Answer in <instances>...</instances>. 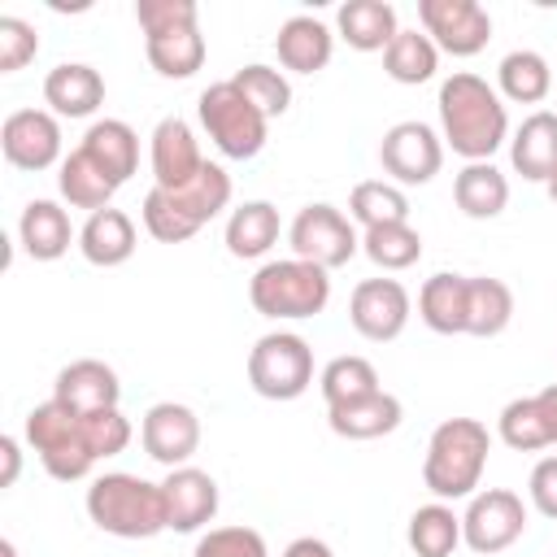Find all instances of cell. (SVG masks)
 <instances>
[{
    "instance_id": "6da1fadb",
    "label": "cell",
    "mask_w": 557,
    "mask_h": 557,
    "mask_svg": "<svg viewBox=\"0 0 557 557\" xmlns=\"http://www.w3.org/2000/svg\"><path fill=\"white\" fill-rule=\"evenodd\" d=\"M440 131L457 157L492 161V152L509 135V113L500 104V91L470 70L448 74L440 83Z\"/></svg>"
},
{
    "instance_id": "7a4b0ae2",
    "label": "cell",
    "mask_w": 557,
    "mask_h": 557,
    "mask_svg": "<svg viewBox=\"0 0 557 557\" xmlns=\"http://www.w3.org/2000/svg\"><path fill=\"white\" fill-rule=\"evenodd\" d=\"M492 453V435L479 418H444L431 431L426 457H422V483L435 500H461L474 496L483 466Z\"/></svg>"
},
{
    "instance_id": "3957f363",
    "label": "cell",
    "mask_w": 557,
    "mask_h": 557,
    "mask_svg": "<svg viewBox=\"0 0 557 557\" xmlns=\"http://www.w3.org/2000/svg\"><path fill=\"white\" fill-rule=\"evenodd\" d=\"M231 205V174L213 161L200 165V174L174 191L152 187L144 196V231L161 244H183L191 239L209 218H218Z\"/></svg>"
},
{
    "instance_id": "277c9868",
    "label": "cell",
    "mask_w": 557,
    "mask_h": 557,
    "mask_svg": "<svg viewBox=\"0 0 557 557\" xmlns=\"http://www.w3.org/2000/svg\"><path fill=\"white\" fill-rule=\"evenodd\" d=\"M87 518L100 531L117 535V540H152L157 531H170L165 527L161 483H148L139 474H126V470L91 479V487H87Z\"/></svg>"
},
{
    "instance_id": "5b68a950",
    "label": "cell",
    "mask_w": 557,
    "mask_h": 557,
    "mask_svg": "<svg viewBox=\"0 0 557 557\" xmlns=\"http://www.w3.org/2000/svg\"><path fill=\"white\" fill-rule=\"evenodd\" d=\"M248 300L261 318H313L331 300V270L300 257L265 261L248 283Z\"/></svg>"
},
{
    "instance_id": "8992f818",
    "label": "cell",
    "mask_w": 557,
    "mask_h": 557,
    "mask_svg": "<svg viewBox=\"0 0 557 557\" xmlns=\"http://www.w3.org/2000/svg\"><path fill=\"white\" fill-rule=\"evenodd\" d=\"M196 113H200V126H205V135L213 139V148H218L222 157L248 161V157H257V152L265 148L270 117H265L231 78L209 83V87L200 91Z\"/></svg>"
},
{
    "instance_id": "52a82bcc",
    "label": "cell",
    "mask_w": 557,
    "mask_h": 557,
    "mask_svg": "<svg viewBox=\"0 0 557 557\" xmlns=\"http://www.w3.org/2000/svg\"><path fill=\"white\" fill-rule=\"evenodd\" d=\"M26 444L39 453L44 470L61 483L87 479L96 466V453L87 448V435H83V413H74L61 400H44L26 413Z\"/></svg>"
},
{
    "instance_id": "ba28073f",
    "label": "cell",
    "mask_w": 557,
    "mask_h": 557,
    "mask_svg": "<svg viewBox=\"0 0 557 557\" xmlns=\"http://www.w3.org/2000/svg\"><path fill=\"white\" fill-rule=\"evenodd\" d=\"M248 383L265 400H296L313 383V348L292 331H270L248 352Z\"/></svg>"
},
{
    "instance_id": "9c48e42d",
    "label": "cell",
    "mask_w": 557,
    "mask_h": 557,
    "mask_svg": "<svg viewBox=\"0 0 557 557\" xmlns=\"http://www.w3.org/2000/svg\"><path fill=\"white\" fill-rule=\"evenodd\" d=\"M527 531V505L518 492L509 487H483L470 496L466 513H461V544L479 557L505 553L509 544H518Z\"/></svg>"
},
{
    "instance_id": "30bf717a",
    "label": "cell",
    "mask_w": 557,
    "mask_h": 557,
    "mask_svg": "<svg viewBox=\"0 0 557 557\" xmlns=\"http://www.w3.org/2000/svg\"><path fill=\"white\" fill-rule=\"evenodd\" d=\"M287 244L300 261H313L322 270H339L357 257L361 235L352 231V222L335 205H305L287 226Z\"/></svg>"
},
{
    "instance_id": "8fae6325",
    "label": "cell",
    "mask_w": 557,
    "mask_h": 557,
    "mask_svg": "<svg viewBox=\"0 0 557 557\" xmlns=\"http://www.w3.org/2000/svg\"><path fill=\"white\" fill-rule=\"evenodd\" d=\"M418 17L431 44L453 57H474L492 39V17L479 0H418Z\"/></svg>"
},
{
    "instance_id": "7c38bea8",
    "label": "cell",
    "mask_w": 557,
    "mask_h": 557,
    "mask_svg": "<svg viewBox=\"0 0 557 557\" xmlns=\"http://www.w3.org/2000/svg\"><path fill=\"white\" fill-rule=\"evenodd\" d=\"M0 152L13 170H48L61 161V122L48 109H13L0 126Z\"/></svg>"
},
{
    "instance_id": "4fadbf2b",
    "label": "cell",
    "mask_w": 557,
    "mask_h": 557,
    "mask_svg": "<svg viewBox=\"0 0 557 557\" xmlns=\"http://www.w3.org/2000/svg\"><path fill=\"white\" fill-rule=\"evenodd\" d=\"M379 161L396 183L422 187L444 165V139L426 122H396L379 144Z\"/></svg>"
},
{
    "instance_id": "5bb4252c",
    "label": "cell",
    "mask_w": 557,
    "mask_h": 557,
    "mask_svg": "<svg viewBox=\"0 0 557 557\" xmlns=\"http://www.w3.org/2000/svg\"><path fill=\"white\" fill-rule=\"evenodd\" d=\"M409 309H413L409 292L396 278H366V283L352 287L348 322L357 326V335H366L374 344H387L409 326Z\"/></svg>"
},
{
    "instance_id": "9a60e30c",
    "label": "cell",
    "mask_w": 557,
    "mask_h": 557,
    "mask_svg": "<svg viewBox=\"0 0 557 557\" xmlns=\"http://www.w3.org/2000/svg\"><path fill=\"white\" fill-rule=\"evenodd\" d=\"M139 440H144V453H148L152 461L178 470V466H187L191 453L200 448V418H196L187 405H178V400H161V405H152V409L144 413Z\"/></svg>"
},
{
    "instance_id": "2e32d148",
    "label": "cell",
    "mask_w": 557,
    "mask_h": 557,
    "mask_svg": "<svg viewBox=\"0 0 557 557\" xmlns=\"http://www.w3.org/2000/svg\"><path fill=\"white\" fill-rule=\"evenodd\" d=\"M161 496H165V527L170 531H200L218 513V483L209 470H196V466L170 470L161 479Z\"/></svg>"
},
{
    "instance_id": "e0dca14e",
    "label": "cell",
    "mask_w": 557,
    "mask_h": 557,
    "mask_svg": "<svg viewBox=\"0 0 557 557\" xmlns=\"http://www.w3.org/2000/svg\"><path fill=\"white\" fill-rule=\"evenodd\" d=\"M117 396H122V383L113 374V366L96 361V357H83V361H70L57 383H52V400L70 405L74 413H100V409H117Z\"/></svg>"
},
{
    "instance_id": "ac0fdd59",
    "label": "cell",
    "mask_w": 557,
    "mask_h": 557,
    "mask_svg": "<svg viewBox=\"0 0 557 557\" xmlns=\"http://www.w3.org/2000/svg\"><path fill=\"white\" fill-rule=\"evenodd\" d=\"M205 157H200V144L191 135V126L183 117H161L157 131H152V178L157 187L174 191L183 183H191L200 174Z\"/></svg>"
},
{
    "instance_id": "d6986e66",
    "label": "cell",
    "mask_w": 557,
    "mask_h": 557,
    "mask_svg": "<svg viewBox=\"0 0 557 557\" xmlns=\"http://www.w3.org/2000/svg\"><path fill=\"white\" fill-rule=\"evenodd\" d=\"M274 52H278V65L292 70V74H318L326 70L331 52H335V35L326 22L309 17V13H296L278 26L274 35Z\"/></svg>"
},
{
    "instance_id": "ffe728a7",
    "label": "cell",
    "mask_w": 557,
    "mask_h": 557,
    "mask_svg": "<svg viewBox=\"0 0 557 557\" xmlns=\"http://www.w3.org/2000/svg\"><path fill=\"white\" fill-rule=\"evenodd\" d=\"M44 100L57 117H91L104 104V78L83 61H61L44 78Z\"/></svg>"
},
{
    "instance_id": "44dd1931",
    "label": "cell",
    "mask_w": 557,
    "mask_h": 557,
    "mask_svg": "<svg viewBox=\"0 0 557 557\" xmlns=\"http://www.w3.org/2000/svg\"><path fill=\"white\" fill-rule=\"evenodd\" d=\"M405 418L400 400L392 392H370V396H357V400H344V405H326V422L339 440H379L387 431H396Z\"/></svg>"
},
{
    "instance_id": "7402d4cb",
    "label": "cell",
    "mask_w": 557,
    "mask_h": 557,
    "mask_svg": "<svg viewBox=\"0 0 557 557\" xmlns=\"http://www.w3.org/2000/svg\"><path fill=\"white\" fill-rule=\"evenodd\" d=\"M509 161L522 178L548 183L557 170V113H548V109L531 113L509 139Z\"/></svg>"
},
{
    "instance_id": "603a6c76",
    "label": "cell",
    "mask_w": 557,
    "mask_h": 557,
    "mask_svg": "<svg viewBox=\"0 0 557 557\" xmlns=\"http://www.w3.org/2000/svg\"><path fill=\"white\" fill-rule=\"evenodd\" d=\"M17 239H22V248H26L30 261H57V257H65L70 244H74L70 213H65L57 200H30V205L22 209Z\"/></svg>"
},
{
    "instance_id": "cb8c5ba5",
    "label": "cell",
    "mask_w": 557,
    "mask_h": 557,
    "mask_svg": "<svg viewBox=\"0 0 557 557\" xmlns=\"http://www.w3.org/2000/svg\"><path fill=\"white\" fill-rule=\"evenodd\" d=\"M78 148H83L117 187H122V183L135 174V165H139V135H135L122 117H100V122H91Z\"/></svg>"
},
{
    "instance_id": "d4e9b609",
    "label": "cell",
    "mask_w": 557,
    "mask_h": 557,
    "mask_svg": "<svg viewBox=\"0 0 557 557\" xmlns=\"http://www.w3.org/2000/svg\"><path fill=\"white\" fill-rule=\"evenodd\" d=\"M135 244H139V235H135V222L122 213V209H100V213H91L87 222H83V231H78V252L91 261V265H122V261H131V252H135Z\"/></svg>"
},
{
    "instance_id": "484cf974",
    "label": "cell",
    "mask_w": 557,
    "mask_h": 557,
    "mask_svg": "<svg viewBox=\"0 0 557 557\" xmlns=\"http://www.w3.org/2000/svg\"><path fill=\"white\" fill-rule=\"evenodd\" d=\"M339 39L357 52H387V44L396 39V9L387 0H348L335 13Z\"/></svg>"
},
{
    "instance_id": "4316f807",
    "label": "cell",
    "mask_w": 557,
    "mask_h": 557,
    "mask_svg": "<svg viewBox=\"0 0 557 557\" xmlns=\"http://www.w3.org/2000/svg\"><path fill=\"white\" fill-rule=\"evenodd\" d=\"M453 200L466 218L487 222L509 205V178L492 161H466V170L453 178Z\"/></svg>"
},
{
    "instance_id": "83f0119b",
    "label": "cell",
    "mask_w": 557,
    "mask_h": 557,
    "mask_svg": "<svg viewBox=\"0 0 557 557\" xmlns=\"http://www.w3.org/2000/svg\"><path fill=\"white\" fill-rule=\"evenodd\" d=\"M278 244V209L270 200H244L226 218V252L239 261L265 257Z\"/></svg>"
},
{
    "instance_id": "f1b7e54d",
    "label": "cell",
    "mask_w": 557,
    "mask_h": 557,
    "mask_svg": "<svg viewBox=\"0 0 557 557\" xmlns=\"http://www.w3.org/2000/svg\"><path fill=\"white\" fill-rule=\"evenodd\" d=\"M144 52L161 78H191L205 65V35L200 26H170V30L144 35Z\"/></svg>"
},
{
    "instance_id": "f546056e",
    "label": "cell",
    "mask_w": 557,
    "mask_h": 557,
    "mask_svg": "<svg viewBox=\"0 0 557 557\" xmlns=\"http://www.w3.org/2000/svg\"><path fill=\"white\" fill-rule=\"evenodd\" d=\"M466 287H470L466 274H448V270L431 274L418 292L422 322L440 335H466Z\"/></svg>"
},
{
    "instance_id": "4dcf8cb0",
    "label": "cell",
    "mask_w": 557,
    "mask_h": 557,
    "mask_svg": "<svg viewBox=\"0 0 557 557\" xmlns=\"http://www.w3.org/2000/svg\"><path fill=\"white\" fill-rule=\"evenodd\" d=\"M496 83H500V96L505 100H513V104H540L553 91V70H548V61L540 52L513 48V52L500 57Z\"/></svg>"
},
{
    "instance_id": "1f68e13d",
    "label": "cell",
    "mask_w": 557,
    "mask_h": 557,
    "mask_svg": "<svg viewBox=\"0 0 557 557\" xmlns=\"http://www.w3.org/2000/svg\"><path fill=\"white\" fill-rule=\"evenodd\" d=\"M509 318H513V292L500 278L474 274L466 287V335L492 339L509 326Z\"/></svg>"
},
{
    "instance_id": "d6a6232c",
    "label": "cell",
    "mask_w": 557,
    "mask_h": 557,
    "mask_svg": "<svg viewBox=\"0 0 557 557\" xmlns=\"http://www.w3.org/2000/svg\"><path fill=\"white\" fill-rule=\"evenodd\" d=\"M57 187H61V196H65L74 209H91V213L109 209V200H113V191H117V183H113L83 148H74V152L61 161Z\"/></svg>"
},
{
    "instance_id": "836d02e7",
    "label": "cell",
    "mask_w": 557,
    "mask_h": 557,
    "mask_svg": "<svg viewBox=\"0 0 557 557\" xmlns=\"http://www.w3.org/2000/svg\"><path fill=\"white\" fill-rule=\"evenodd\" d=\"M383 70H387V78L418 87V83L435 78V70H440V48L431 44L426 30H405V26H400L396 39H392L387 52H383Z\"/></svg>"
},
{
    "instance_id": "e575fe53",
    "label": "cell",
    "mask_w": 557,
    "mask_h": 557,
    "mask_svg": "<svg viewBox=\"0 0 557 557\" xmlns=\"http://www.w3.org/2000/svg\"><path fill=\"white\" fill-rule=\"evenodd\" d=\"M457 544H461V518L444 500H431V505L413 509V518H409V548L418 557H453Z\"/></svg>"
},
{
    "instance_id": "d590c367",
    "label": "cell",
    "mask_w": 557,
    "mask_h": 557,
    "mask_svg": "<svg viewBox=\"0 0 557 557\" xmlns=\"http://www.w3.org/2000/svg\"><path fill=\"white\" fill-rule=\"evenodd\" d=\"M348 218L361 222L366 231H370V226H387V222H409V196H405L396 183L366 178V183H357L352 196H348Z\"/></svg>"
},
{
    "instance_id": "8d00e7d4",
    "label": "cell",
    "mask_w": 557,
    "mask_h": 557,
    "mask_svg": "<svg viewBox=\"0 0 557 557\" xmlns=\"http://www.w3.org/2000/svg\"><path fill=\"white\" fill-rule=\"evenodd\" d=\"M361 252L379 265V270H409L422 257V235L409 222H387V226H370L361 235Z\"/></svg>"
},
{
    "instance_id": "74e56055",
    "label": "cell",
    "mask_w": 557,
    "mask_h": 557,
    "mask_svg": "<svg viewBox=\"0 0 557 557\" xmlns=\"http://www.w3.org/2000/svg\"><path fill=\"white\" fill-rule=\"evenodd\" d=\"M318 387H322V400L326 405H344V400H357V396H370L379 392V370L366 361V357H335L326 361V370L318 374Z\"/></svg>"
},
{
    "instance_id": "f35d334b",
    "label": "cell",
    "mask_w": 557,
    "mask_h": 557,
    "mask_svg": "<svg viewBox=\"0 0 557 557\" xmlns=\"http://www.w3.org/2000/svg\"><path fill=\"white\" fill-rule=\"evenodd\" d=\"M496 431H500V440H505L513 453H535V448H548V444H553L535 396H518V400H509V405L500 409Z\"/></svg>"
},
{
    "instance_id": "ab89813d",
    "label": "cell",
    "mask_w": 557,
    "mask_h": 557,
    "mask_svg": "<svg viewBox=\"0 0 557 557\" xmlns=\"http://www.w3.org/2000/svg\"><path fill=\"white\" fill-rule=\"evenodd\" d=\"M231 83H235L265 117H283L287 104H292V83H287L278 70H270V65H244Z\"/></svg>"
},
{
    "instance_id": "60d3db41",
    "label": "cell",
    "mask_w": 557,
    "mask_h": 557,
    "mask_svg": "<svg viewBox=\"0 0 557 557\" xmlns=\"http://www.w3.org/2000/svg\"><path fill=\"white\" fill-rule=\"evenodd\" d=\"M191 557H270V548L252 527H213L196 540Z\"/></svg>"
},
{
    "instance_id": "b9f144b4",
    "label": "cell",
    "mask_w": 557,
    "mask_h": 557,
    "mask_svg": "<svg viewBox=\"0 0 557 557\" xmlns=\"http://www.w3.org/2000/svg\"><path fill=\"white\" fill-rule=\"evenodd\" d=\"M83 435L87 448L100 457H117L131 444V422L122 418V409H100V413H83Z\"/></svg>"
},
{
    "instance_id": "7bdbcfd3",
    "label": "cell",
    "mask_w": 557,
    "mask_h": 557,
    "mask_svg": "<svg viewBox=\"0 0 557 557\" xmlns=\"http://www.w3.org/2000/svg\"><path fill=\"white\" fill-rule=\"evenodd\" d=\"M35 52H39L35 26L13 17V13H4L0 17V74H17L26 61H35Z\"/></svg>"
},
{
    "instance_id": "ee69618b",
    "label": "cell",
    "mask_w": 557,
    "mask_h": 557,
    "mask_svg": "<svg viewBox=\"0 0 557 557\" xmlns=\"http://www.w3.org/2000/svg\"><path fill=\"white\" fill-rule=\"evenodd\" d=\"M135 17H139L144 35H157V30H170V26H196L200 9H196V0H139Z\"/></svg>"
},
{
    "instance_id": "f6af8a7d",
    "label": "cell",
    "mask_w": 557,
    "mask_h": 557,
    "mask_svg": "<svg viewBox=\"0 0 557 557\" xmlns=\"http://www.w3.org/2000/svg\"><path fill=\"white\" fill-rule=\"evenodd\" d=\"M527 492H531V505H535L544 518H553V522H557V457L535 461Z\"/></svg>"
},
{
    "instance_id": "bcb514c9",
    "label": "cell",
    "mask_w": 557,
    "mask_h": 557,
    "mask_svg": "<svg viewBox=\"0 0 557 557\" xmlns=\"http://www.w3.org/2000/svg\"><path fill=\"white\" fill-rule=\"evenodd\" d=\"M0 457H4L0 487H13V483H17V470H22V453H17V440H13V435H0Z\"/></svg>"
},
{
    "instance_id": "7dc6e473",
    "label": "cell",
    "mask_w": 557,
    "mask_h": 557,
    "mask_svg": "<svg viewBox=\"0 0 557 557\" xmlns=\"http://www.w3.org/2000/svg\"><path fill=\"white\" fill-rule=\"evenodd\" d=\"M283 557H335V553H331V544H326V540L300 535V540H292V544L283 548Z\"/></svg>"
},
{
    "instance_id": "c3c4849f",
    "label": "cell",
    "mask_w": 557,
    "mask_h": 557,
    "mask_svg": "<svg viewBox=\"0 0 557 557\" xmlns=\"http://www.w3.org/2000/svg\"><path fill=\"white\" fill-rule=\"evenodd\" d=\"M540 400V413H544V426H548V440L557 444V383H548L544 392H535Z\"/></svg>"
},
{
    "instance_id": "681fc988",
    "label": "cell",
    "mask_w": 557,
    "mask_h": 557,
    "mask_svg": "<svg viewBox=\"0 0 557 557\" xmlns=\"http://www.w3.org/2000/svg\"><path fill=\"white\" fill-rule=\"evenodd\" d=\"M0 557H22V553H17V544H13V540H0Z\"/></svg>"
},
{
    "instance_id": "f907efd6",
    "label": "cell",
    "mask_w": 557,
    "mask_h": 557,
    "mask_svg": "<svg viewBox=\"0 0 557 557\" xmlns=\"http://www.w3.org/2000/svg\"><path fill=\"white\" fill-rule=\"evenodd\" d=\"M544 187H548V196H553V205H557V170H553V178H548Z\"/></svg>"
}]
</instances>
